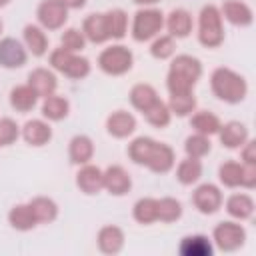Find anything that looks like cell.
Wrapping results in <instances>:
<instances>
[{
	"mask_svg": "<svg viewBox=\"0 0 256 256\" xmlns=\"http://www.w3.org/2000/svg\"><path fill=\"white\" fill-rule=\"evenodd\" d=\"M202 78V62L190 54H178L168 68L166 88L170 94H188Z\"/></svg>",
	"mask_w": 256,
	"mask_h": 256,
	"instance_id": "6da1fadb",
	"label": "cell"
},
{
	"mask_svg": "<svg viewBox=\"0 0 256 256\" xmlns=\"http://www.w3.org/2000/svg\"><path fill=\"white\" fill-rule=\"evenodd\" d=\"M38 224H50L58 218V204L48 196H36L28 202Z\"/></svg>",
	"mask_w": 256,
	"mask_h": 256,
	"instance_id": "f546056e",
	"label": "cell"
},
{
	"mask_svg": "<svg viewBox=\"0 0 256 256\" xmlns=\"http://www.w3.org/2000/svg\"><path fill=\"white\" fill-rule=\"evenodd\" d=\"M212 240H214V244L222 252H234V250H238V248L244 246V242H246V230L238 222H230V220L218 222L214 226Z\"/></svg>",
	"mask_w": 256,
	"mask_h": 256,
	"instance_id": "52a82bcc",
	"label": "cell"
},
{
	"mask_svg": "<svg viewBox=\"0 0 256 256\" xmlns=\"http://www.w3.org/2000/svg\"><path fill=\"white\" fill-rule=\"evenodd\" d=\"M174 164H176V154H174L172 146H168L164 142H156L148 156L146 168L154 174H166L174 168Z\"/></svg>",
	"mask_w": 256,
	"mask_h": 256,
	"instance_id": "5bb4252c",
	"label": "cell"
},
{
	"mask_svg": "<svg viewBox=\"0 0 256 256\" xmlns=\"http://www.w3.org/2000/svg\"><path fill=\"white\" fill-rule=\"evenodd\" d=\"M60 46L70 50V52H82L86 46V38L82 34V30L78 28H66L60 36Z\"/></svg>",
	"mask_w": 256,
	"mask_h": 256,
	"instance_id": "b9f144b4",
	"label": "cell"
},
{
	"mask_svg": "<svg viewBox=\"0 0 256 256\" xmlns=\"http://www.w3.org/2000/svg\"><path fill=\"white\" fill-rule=\"evenodd\" d=\"M38 100H40L38 94L28 84H18L10 90V106L20 114H26V112L34 110Z\"/></svg>",
	"mask_w": 256,
	"mask_h": 256,
	"instance_id": "cb8c5ba5",
	"label": "cell"
},
{
	"mask_svg": "<svg viewBox=\"0 0 256 256\" xmlns=\"http://www.w3.org/2000/svg\"><path fill=\"white\" fill-rule=\"evenodd\" d=\"M8 222H10V226L14 230H20V232H28V230H32L38 224L28 204H16V206H12L10 212H8Z\"/></svg>",
	"mask_w": 256,
	"mask_h": 256,
	"instance_id": "836d02e7",
	"label": "cell"
},
{
	"mask_svg": "<svg viewBox=\"0 0 256 256\" xmlns=\"http://www.w3.org/2000/svg\"><path fill=\"white\" fill-rule=\"evenodd\" d=\"M240 156H242V164H256V142L248 138L240 146Z\"/></svg>",
	"mask_w": 256,
	"mask_h": 256,
	"instance_id": "ee69618b",
	"label": "cell"
},
{
	"mask_svg": "<svg viewBox=\"0 0 256 256\" xmlns=\"http://www.w3.org/2000/svg\"><path fill=\"white\" fill-rule=\"evenodd\" d=\"M82 34H84L86 42H92V44H104L106 40H110L104 12L88 14L82 22Z\"/></svg>",
	"mask_w": 256,
	"mask_h": 256,
	"instance_id": "44dd1931",
	"label": "cell"
},
{
	"mask_svg": "<svg viewBox=\"0 0 256 256\" xmlns=\"http://www.w3.org/2000/svg\"><path fill=\"white\" fill-rule=\"evenodd\" d=\"M62 2L68 6V10H80L86 6V0H62Z\"/></svg>",
	"mask_w": 256,
	"mask_h": 256,
	"instance_id": "bcb514c9",
	"label": "cell"
},
{
	"mask_svg": "<svg viewBox=\"0 0 256 256\" xmlns=\"http://www.w3.org/2000/svg\"><path fill=\"white\" fill-rule=\"evenodd\" d=\"M220 14L222 20H228L232 26H240V28H246L254 22L252 8L242 0H224L220 6Z\"/></svg>",
	"mask_w": 256,
	"mask_h": 256,
	"instance_id": "4fadbf2b",
	"label": "cell"
},
{
	"mask_svg": "<svg viewBox=\"0 0 256 256\" xmlns=\"http://www.w3.org/2000/svg\"><path fill=\"white\" fill-rule=\"evenodd\" d=\"M128 98H130V104H132L138 112L144 114V112L158 100V92H156V88H154L152 84L140 82V84H134V86H132Z\"/></svg>",
	"mask_w": 256,
	"mask_h": 256,
	"instance_id": "4316f807",
	"label": "cell"
},
{
	"mask_svg": "<svg viewBox=\"0 0 256 256\" xmlns=\"http://www.w3.org/2000/svg\"><path fill=\"white\" fill-rule=\"evenodd\" d=\"M212 150V142H210V136H204V134H190L186 140H184V152L186 156H192V158H204L206 154H210Z\"/></svg>",
	"mask_w": 256,
	"mask_h": 256,
	"instance_id": "f35d334b",
	"label": "cell"
},
{
	"mask_svg": "<svg viewBox=\"0 0 256 256\" xmlns=\"http://www.w3.org/2000/svg\"><path fill=\"white\" fill-rule=\"evenodd\" d=\"M200 178H202V162H200V158L186 156L184 160H180V164L176 166V180L182 186H192Z\"/></svg>",
	"mask_w": 256,
	"mask_h": 256,
	"instance_id": "1f68e13d",
	"label": "cell"
},
{
	"mask_svg": "<svg viewBox=\"0 0 256 256\" xmlns=\"http://www.w3.org/2000/svg\"><path fill=\"white\" fill-rule=\"evenodd\" d=\"M222 202H224V196L216 184L206 182L196 186V190L192 192V204L200 214H206V216L216 214L222 208Z\"/></svg>",
	"mask_w": 256,
	"mask_h": 256,
	"instance_id": "9c48e42d",
	"label": "cell"
},
{
	"mask_svg": "<svg viewBox=\"0 0 256 256\" xmlns=\"http://www.w3.org/2000/svg\"><path fill=\"white\" fill-rule=\"evenodd\" d=\"M210 90L218 100L226 104H238L248 94V82L232 68L220 66L210 74Z\"/></svg>",
	"mask_w": 256,
	"mask_h": 256,
	"instance_id": "7a4b0ae2",
	"label": "cell"
},
{
	"mask_svg": "<svg viewBox=\"0 0 256 256\" xmlns=\"http://www.w3.org/2000/svg\"><path fill=\"white\" fill-rule=\"evenodd\" d=\"M26 60H28V50L20 40L12 36H6L0 40V66L2 68L16 70V68H22Z\"/></svg>",
	"mask_w": 256,
	"mask_h": 256,
	"instance_id": "30bf717a",
	"label": "cell"
},
{
	"mask_svg": "<svg viewBox=\"0 0 256 256\" xmlns=\"http://www.w3.org/2000/svg\"><path fill=\"white\" fill-rule=\"evenodd\" d=\"M94 156V142L90 136L86 134H76L70 142H68V158L72 164L82 166L88 164Z\"/></svg>",
	"mask_w": 256,
	"mask_h": 256,
	"instance_id": "603a6c76",
	"label": "cell"
},
{
	"mask_svg": "<svg viewBox=\"0 0 256 256\" xmlns=\"http://www.w3.org/2000/svg\"><path fill=\"white\" fill-rule=\"evenodd\" d=\"M164 26H166V30H168V34H170L172 38H176V40H178V38H186V36H190L192 26H194L192 14H190L188 10H184V8H174V10L166 16Z\"/></svg>",
	"mask_w": 256,
	"mask_h": 256,
	"instance_id": "ffe728a7",
	"label": "cell"
},
{
	"mask_svg": "<svg viewBox=\"0 0 256 256\" xmlns=\"http://www.w3.org/2000/svg\"><path fill=\"white\" fill-rule=\"evenodd\" d=\"M132 2L138 4V6H144V8H146V6H154V4L160 2V0H132Z\"/></svg>",
	"mask_w": 256,
	"mask_h": 256,
	"instance_id": "7dc6e473",
	"label": "cell"
},
{
	"mask_svg": "<svg viewBox=\"0 0 256 256\" xmlns=\"http://www.w3.org/2000/svg\"><path fill=\"white\" fill-rule=\"evenodd\" d=\"M132 216L138 224H144V226L158 222V198H152V196L138 198L132 206Z\"/></svg>",
	"mask_w": 256,
	"mask_h": 256,
	"instance_id": "4dcf8cb0",
	"label": "cell"
},
{
	"mask_svg": "<svg viewBox=\"0 0 256 256\" xmlns=\"http://www.w3.org/2000/svg\"><path fill=\"white\" fill-rule=\"evenodd\" d=\"M36 18L44 30H60L68 20V6L62 0H42L36 8Z\"/></svg>",
	"mask_w": 256,
	"mask_h": 256,
	"instance_id": "ba28073f",
	"label": "cell"
},
{
	"mask_svg": "<svg viewBox=\"0 0 256 256\" xmlns=\"http://www.w3.org/2000/svg\"><path fill=\"white\" fill-rule=\"evenodd\" d=\"M40 110H42L44 120H48V122H60V120H64V118L68 116V112H70V102H68L64 96H58V94L54 92V94L42 98Z\"/></svg>",
	"mask_w": 256,
	"mask_h": 256,
	"instance_id": "d4e9b609",
	"label": "cell"
},
{
	"mask_svg": "<svg viewBox=\"0 0 256 256\" xmlns=\"http://www.w3.org/2000/svg\"><path fill=\"white\" fill-rule=\"evenodd\" d=\"M218 138H220V144H222L224 148L236 150V148H240L250 136H248L246 124H242V122H238V120H230V122H226V124L220 126Z\"/></svg>",
	"mask_w": 256,
	"mask_h": 256,
	"instance_id": "d6986e66",
	"label": "cell"
},
{
	"mask_svg": "<svg viewBox=\"0 0 256 256\" xmlns=\"http://www.w3.org/2000/svg\"><path fill=\"white\" fill-rule=\"evenodd\" d=\"M242 176H244V164L228 160L224 164H220L218 168V178L226 188H238L242 186Z\"/></svg>",
	"mask_w": 256,
	"mask_h": 256,
	"instance_id": "d590c367",
	"label": "cell"
},
{
	"mask_svg": "<svg viewBox=\"0 0 256 256\" xmlns=\"http://www.w3.org/2000/svg\"><path fill=\"white\" fill-rule=\"evenodd\" d=\"M142 116H144L146 122H148L150 126H154V128H166V126L170 124V120H172V112H170L168 104H166L164 100H160V98H158Z\"/></svg>",
	"mask_w": 256,
	"mask_h": 256,
	"instance_id": "8d00e7d4",
	"label": "cell"
},
{
	"mask_svg": "<svg viewBox=\"0 0 256 256\" xmlns=\"http://www.w3.org/2000/svg\"><path fill=\"white\" fill-rule=\"evenodd\" d=\"M182 216V204L180 200L172 198V196H164V198H158V220L160 222H176L180 220Z\"/></svg>",
	"mask_w": 256,
	"mask_h": 256,
	"instance_id": "ab89813d",
	"label": "cell"
},
{
	"mask_svg": "<svg viewBox=\"0 0 256 256\" xmlns=\"http://www.w3.org/2000/svg\"><path fill=\"white\" fill-rule=\"evenodd\" d=\"M178 252L182 256H212L214 246L208 240V236L202 234H192V236H184L180 240Z\"/></svg>",
	"mask_w": 256,
	"mask_h": 256,
	"instance_id": "484cf974",
	"label": "cell"
},
{
	"mask_svg": "<svg viewBox=\"0 0 256 256\" xmlns=\"http://www.w3.org/2000/svg\"><path fill=\"white\" fill-rule=\"evenodd\" d=\"M104 18H106L108 36L112 40H122L128 32V14L122 8H112V10L104 12Z\"/></svg>",
	"mask_w": 256,
	"mask_h": 256,
	"instance_id": "d6a6232c",
	"label": "cell"
},
{
	"mask_svg": "<svg viewBox=\"0 0 256 256\" xmlns=\"http://www.w3.org/2000/svg\"><path fill=\"white\" fill-rule=\"evenodd\" d=\"M22 38H24L26 50L32 56L42 58L48 52V36H46V30L40 24H26L24 30H22Z\"/></svg>",
	"mask_w": 256,
	"mask_h": 256,
	"instance_id": "7402d4cb",
	"label": "cell"
},
{
	"mask_svg": "<svg viewBox=\"0 0 256 256\" xmlns=\"http://www.w3.org/2000/svg\"><path fill=\"white\" fill-rule=\"evenodd\" d=\"M124 240H126V238H124L122 228H118V226H114V224L102 226V228L98 230V236H96L98 250H100L102 254H110V256L122 252Z\"/></svg>",
	"mask_w": 256,
	"mask_h": 256,
	"instance_id": "ac0fdd59",
	"label": "cell"
},
{
	"mask_svg": "<svg viewBox=\"0 0 256 256\" xmlns=\"http://www.w3.org/2000/svg\"><path fill=\"white\" fill-rule=\"evenodd\" d=\"M256 186V164H244V176H242V188H254Z\"/></svg>",
	"mask_w": 256,
	"mask_h": 256,
	"instance_id": "f6af8a7d",
	"label": "cell"
},
{
	"mask_svg": "<svg viewBox=\"0 0 256 256\" xmlns=\"http://www.w3.org/2000/svg\"><path fill=\"white\" fill-rule=\"evenodd\" d=\"M162 28H164V14L158 8L146 6L134 14L130 32H132V38L136 42H148V40L156 38Z\"/></svg>",
	"mask_w": 256,
	"mask_h": 256,
	"instance_id": "8992f818",
	"label": "cell"
},
{
	"mask_svg": "<svg viewBox=\"0 0 256 256\" xmlns=\"http://www.w3.org/2000/svg\"><path fill=\"white\" fill-rule=\"evenodd\" d=\"M154 144H156V140L150 138V136H138V138H134V140L128 144V150H126V152H128V158H130L134 164H138V166H146L148 156H150Z\"/></svg>",
	"mask_w": 256,
	"mask_h": 256,
	"instance_id": "e575fe53",
	"label": "cell"
},
{
	"mask_svg": "<svg viewBox=\"0 0 256 256\" xmlns=\"http://www.w3.org/2000/svg\"><path fill=\"white\" fill-rule=\"evenodd\" d=\"M224 22L220 8L206 4L198 14V42L204 48H218L224 42Z\"/></svg>",
	"mask_w": 256,
	"mask_h": 256,
	"instance_id": "3957f363",
	"label": "cell"
},
{
	"mask_svg": "<svg viewBox=\"0 0 256 256\" xmlns=\"http://www.w3.org/2000/svg\"><path fill=\"white\" fill-rule=\"evenodd\" d=\"M20 136L24 138L26 144L38 148V146H46L52 140V128H50V124L46 120L34 118V120H28L20 128Z\"/></svg>",
	"mask_w": 256,
	"mask_h": 256,
	"instance_id": "2e32d148",
	"label": "cell"
},
{
	"mask_svg": "<svg viewBox=\"0 0 256 256\" xmlns=\"http://www.w3.org/2000/svg\"><path fill=\"white\" fill-rule=\"evenodd\" d=\"M134 130H136V118L126 110H114L106 118V132L112 138H118V140L128 138L134 134Z\"/></svg>",
	"mask_w": 256,
	"mask_h": 256,
	"instance_id": "9a60e30c",
	"label": "cell"
},
{
	"mask_svg": "<svg viewBox=\"0 0 256 256\" xmlns=\"http://www.w3.org/2000/svg\"><path fill=\"white\" fill-rule=\"evenodd\" d=\"M220 126H222V122L214 112L200 110V112H192L190 114V128L194 132H198V134L214 136V134H218Z\"/></svg>",
	"mask_w": 256,
	"mask_h": 256,
	"instance_id": "83f0119b",
	"label": "cell"
},
{
	"mask_svg": "<svg viewBox=\"0 0 256 256\" xmlns=\"http://www.w3.org/2000/svg\"><path fill=\"white\" fill-rule=\"evenodd\" d=\"M2 28H4V24H2V18H0V34H2Z\"/></svg>",
	"mask_w": 256,
	"mask_h": 256,
	"instance_id": "681fc988",
	"label": "cell"
},
{
	"mask_svg": "<svg viewBox=\"0 0 256 256\" xmlns=\"http://www.w3.org/2000/svg\"><path fill=\"white\" fill-rule=\"evenodd\" d=\"M226 212L236 218V220H248L252 218L254 214V200L250 194H244V192H238V194H232L228 196L226 200Z\"/></svg>",
	"mask_w": 256,
	"mask_h": 256,
	"instance_id": "f1b7e54d",
	"label": "cell"
},
{
	"mask_svg": "<svg viewBox=\"0 0 256 256\" xmlns=\"http://www.w3.org/2000/svg\"><path fill=\"white\" fill-rule=\"evenodd\" d=\"M12 0H0V8H4V6H8Z\"/></svg>",
	"mask_w": 256,
	"mask_h": 256,
	"instance_id": "c3c4849f",
	"label": "cell"
},
{
	"mask_svg": "<svg viewBox=\"0 0 256 256\" xmlns=\"http://www.w3.org/2000/svg\"><path fill=\"white\" fill-rule=\"evenodd\" d=\"M26 84L38 94V98H46V96L56 92L58 78H56V74L50 68H34L28 74V82Z\"/></svg>",
	"mask_w": 256,
	"mask_h": 256,
	"instance_id": "e0dca14e",
	"label": "cell"
},
{
	"mask_svg": "<svg viewBox=\"0 0 256 256\" xmlns=\"http://www.w3.org/2000/svg\"><path fill=\"white\" fill-rule=\"evenodd\" d=\"M166 104H168L172 116H180V118L190 116L196 110V98H194L192 92H188V94H170V100Z\"/></svg>",
	"mask_w": 256,
	"mask_h": 256,
	"instance_id": "74e56055",
	"label": "cell"
},
{
	"mask_svg": "<svg viewBox=\"0 0 256 256\" xmlns=\"http://www.w3.org/2000/svg\"><path fill=\"white\" fill-rule=\"evenodd\" d=\"M98 68L108 74V76H122L126 72L132 70V64H134V54L128 46L124 44H112L108 48H104L100 54H98V60H96Z\"/></svg>",
	"mask_w": 256,
	"mask_h": 256,
	"instance_id": "5b68a950",
	"label": "cell"
},
{
	"mask_svg": "<svg viewBox=\"0 0 256 256\" xmlns=\"http://www.w3.org/2000/svg\"><path fill=\"white\" fill-rule=\"evenodd\" d=\"M174 52H176V42H174V38L170 34L152 38V44H150L152 58H156V60H168V58L174 56Z\"/></svg>",
	"mask_w": 256,
	"mask_h": 256,
	"instance_id": "60d3db41",
	"label": "cell"
},
{
	"mask_svg": "<svg viewBox=\"0 0 256 256\" xmlns=\"http://www.w3.org/2000/svg\"><path fill=\"white\" fill-rule=\"evenodd\" d=\"M76 186L82 194L94 196L104 190V180H102V170L94 164H82L80 170L76 172Z\"/></svg>",
	"mask_w": 256,
	"mask_h": 256,
	"instance_id": "7c38bea8",
	"label": "cell"
},
{
	"mask_svg": "<svg viewBox=\"0 0 256 256\" xmlns=\"http://www.w3.org/2000/svg\"><path fill=\"white\" fill-rule=\"evenodd\" d=\"M102 180H104V190L112 196H124L132 188V178L126 172V168L120 164H112L106 170H102Z\"/></svg>",
	"mask_w": 256,
	"mask_h": 256,
	"instance_id": "8fae6325",
	"label": "cell"
},
{
	"mask_svg": "<svg viewBox=\"0 0 256 256\" xmlns=\"http://www.w3.org/2000/svg\"><path fill=\"white\" fill-rule=\"evenodd\" d=\"M50 66H52V70L64 74L70 80H82L92 70V64L88 58L80 56L78 52H70L62 46L50 52Z\"/></svg>",
	"mask_w": 256,
	"mask_h": 256,
	"instance_id": "277c9868",
	"label": "cell"
},
{
	"mask_svg": "<svg viewBox=\"0 0 256 256\" xmlns=\"http://www.w3.org/2000/svg\"><path fill=\"white\" fill-rule=\"evenodd\" d=\"M20 138V128L12 118H0V146H10Z\"/></svg>",
	"mask_w": 256,
	"mask_h": 256,
	"instance_id": "7bdbcfd3",
	"label": "cell"
}]
</instances>
